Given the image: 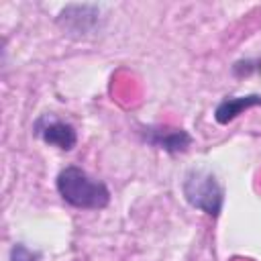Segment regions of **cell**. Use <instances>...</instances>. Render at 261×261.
<instances>
[{"label": "cell", "instance_id": "1", "mask_svg": "<svg viewBox=\"0 0 261 261\" xmlns=\"http://www.w3.org/2000/svg\"><path fill=\"white\" fill-rule=\"evenodd\" d=\"M55 188L65 204L80 210H102L110 204L108 186L77 165L63 167L55 177Z\"/></svg>", "mask_w": 261, "mask_h": 261}, {"label": "cell", "instance_id": "2", "mask_svg": "<svg viewBox=\"0 0 261 261\" xmlns=\"http://www.w3.org/2000/svg\"><path fill=\"white\" fill-rule=\"evenodd\" d=\"M181 194L192 208L212 218L220 216L224 206V188L210 169L190 167L181 179Z\"/></svg>", "mask_w": 261, "mask_h": 261}, {"label": "cell", "instance_id": "3", "mask_svg": "<svg viewBox=\"0 0 261 261\" xmlns=\"http://www.w3.org/2000/svg\"><path fill=\"white\" fill-rule=\"evenodd\" d=\"M33 133L45 145L59 151H71L77 145V130L73 124L57 118L55 114H41L33 124Z\"/></svg>", "mask_w": 261, "mask_h": 261}, {"label": "cell", "instance_id": "4", "mask_svg": "<svg viewBox=\"0 0 261 261\" xmlns=\"http://www.w3.org/2000/svg\"><path fill=\"white\" fill-rule=\"evenodd\" d=\"M57 24L75 37L90 35L100 24V8L96 4H67L57 14Z\"/></svg>", "mask_w": 261, "mask_h": 261}, {"label": "cell", "instance_id": "5", "mask_svg": "<svg viewBox=\"0 0 261 261\" xmlns=\"http://www.w3.org/2000/svg\"><path fill=\"white\" fill-rule=\"evenodd\" d=\"M141 135L147 145L157 147L169 155H177L190 149L194 143L192 135L186 128H171V126H143Z\"/></svg>", "mask_w": 261, "mask_h": 261}, {"label": "cell", "instance_id": "6", "mask_svg": "<svg viewBox=\"0 0 261 261\" xmlns=\"http://www.w3.org/2000/svg\"><path fill=\"white\" fill-rule=\"evenodd\" d=\"M261 106V94H243V96H226L218 102L214 108V120L218 124L232 122L239 114H243L249 108Z\"/></svg>", "mask_w": 261, "mask_h": 261}, {"label": "cell", "instance_id": "7", "mask_svg": "<svg viewBox=\"0 0 261 261\" xmlns=\"http://www.w3.org/2000/svg\"><path fill=\"white\" fill-rule=\"evenodd\" d=\"M232 73L237 77H247V75H261V57H253V59H239L232 65Z\"/></svg>", "mask_w": 261, "mask_h": 261}, {"label": "cell", "instance_id": "8", "mask_svg": "<svg viewBox=\"0 0 261 261\" xmlns=\"http://www.w3.org/2000/svg\"><path fill=\"white\" fill-rule=\"evenodd\" d=\"M8 261H41V253L33 251L24 243H14L8 253Z\"/></svg>", "mask_w": 261, "mask_h": 261}]
</instances>
